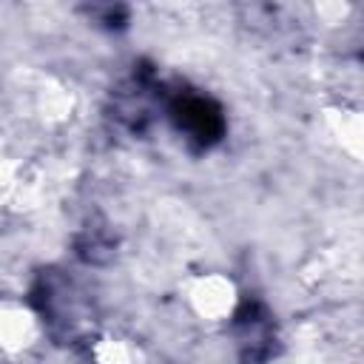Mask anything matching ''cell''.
Instances as JSON below:
<instances>
[{
  "label": "cell",
  "instance_id": "obj_1",
  "mask_svg": "<svg viewBox=\"0 0 364 364\" xmlns=\"http://www.w3.org/2000/svg\"><path fill=\"white\" fill-rule=\"evenodd\" d=\"M185 125L202 136V139H213V134L219 131V114L205 102V100H188L182 108H179Z\"/></svg>",
  "mask_w": 364,
  "mask_h": 364
}]
</instances>
